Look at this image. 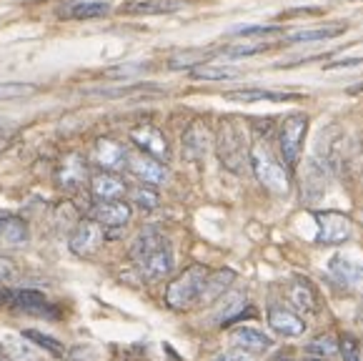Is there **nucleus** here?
Wrapping results in <instances>:
<instances>
[{"label": "nucleus", "mask_w": 363, "mask_h": 361, "mask_svg": "<svg viewBox=\"0 0 363 361\" xmlns=\"http://www.w3.org/2000/svg\"><path fill=\"white\" fill-rule=\"evenodd\" d=\"M248 161H251L253 173H256V178L261 180V186L266 188V191H271L273 196H286V193H289L291 171L284 166V161H278L276 156H273L266 139H258L256 144L251 146Z\"/></svg>", "instance_id": "nucleus-1"}, {"label": "nucleus", "mask_w": 363, "mask_h": 361, "mask_svg": "<svg viewBox=\"0 0 363 361\" xmlns=\"http://www.w3.org/2000/svg\"><path fill=\"white\" fill-rule=\"evenodd\" d=\"M211 271L203 264H193L186 271H181V276H176L166 289V303L173 311H191V308L201 306V296L208 284Z\"/></svg>", "instance_id": "nucleus-2"}, {"label": "nucleus", "mask_w": 363, "mask_h": 361, "mask_svg": "<svg viewBox=\"0 0 363 361\" xmlns=\"http://www.w3.org/2000/svg\"><path fill=\"white\" fill-rule=\"evenodd\" d=\"M248 144L246 133L233 118H220L218 131H216V156L218 161L233 173H243L248 163Z\"/></svg>", "instance_id": "nucleus-3"}, {"label": "nucleus", "mask_w": 363, "mask_h": 361, "mask_svg": "<svg viewBox=\"0 0 363 361\" xmlns=\"http://www.w3.org/2000/svg\"><path fill=\"white\" fill-rule=\"evenodd\" d=\"M306 133H308V116L306 113H291L278 128V151H281V158H284V166L289 171L298 166Z\"/></svg>", "instance_id": "nucleus-4"}, {"label": "nucleus", "mask_w": 363, "mask_h": 361, "mask_svg": "<svg viewBox=\"0 0 363 361\" xmlns=\"http://www.w3.org/2000/svg\"><path fill=\"white\" fill-rule=\"evenodd\" d=\"M0 306L13 308V311L33 313L40 319H60V311L45 298V293L33 291V289H16V291L0 293Z\"/></svg>", "instance_id": "nucleus-5"}, {"label": "nucleus", "mask_w": 363, "mask_h": 361, "mask_svg": "<svg viewBox=\"0 0 363 361\" xmlns=\"http://www.w3.org/2000/svg\"><path fill=\"white\" fill-rule=\"evenodd\" d=\"M315 223H318V241L326 246H341L351 239L353 223L348 216L338 211H320L315 213Z\"/></svg>", "instance_id": "nucleus-6"}, {"label": "nucleus", "mask_w": 363, "mask_h": 361, "mask_svg": "<svg viewBox=\"0 0 363 361\" xmlns=\"http://www.w3.org/2000/svg\"><path fill=\"white\" fill-rule=\"evenodd\" d=\"M130 141L138 146L140 153L153 156V158H158L160 163H166V161L171 158V146H168L166 136H163L155 126H150V123L135 126L133 131H130Z\"/></svg>", "instance_id": "nucleus-7"}, {"label": "nucleus", "mask_w": 363, "mask_h": 361, "mask_svg": "<svg viewBox=\"0 0 363 361\" xmlns=\"http://www.w3.org/2000/svg\"><path fill=\"white\" fill-rule=\"evenodd\" d=\"M103 239H106V236H103L101 226H98L96 221H91V218H83V221L73 229V234H70L68 246L75 256L88 259V256H93L98 249H101Z\"/></svg>", "instance_id": "nucleus-8"}, {"label": "nucleus", "mask_w": 363, "mask_h": 361, "mask_svg": "<svg viewBox=\"0 0 363 361\" xmlns=\"http://www.w3.org/2000/svg\"><path fill=\"white\" fill-rule=\"evenodd\" d=\"M128 171L143 186H160L168 180V168L166 163H160L158 158L145 153H128Z\"/></svg>", "instance_id": "nucleus-9"}, {"label": "nucleus", "mask_w": 363, "mask_h": 361, "mask_svg": "<svg viewBox=\"0 0 363 361\" xmlns=\"http://www.w3.org/2000/svg\"><path fill=\"white\" fill-rule=\"evenodd\" d=\"M130 206L121 201H98L91 208V221H96L101 229H123L130 221Z\"/></svg>", "instance_id": "nucleus-10"}, {"label": "nucleus", "mask_w": 363, "mask_h": 361, "mask_svg": "<svg viewBox=\"0 0 363 361\" xmlns=\"http://www.w3.org/2000/svg\"><path fill=\"white\" fill-rule=\"evenodd\" d=\"M268 326H271L276 334L289 336V339H296V336L306 334V321L301 319L298 313L291 311L289 306H281V303H273L268 306Z\"/></svg>", "instance_id": "nucleus-11"}, {"label": "nucleus", "mask_w": 363, "mask_h": 361, "mask_svg": "<svg viewBox=\"0 0 363 361\" xmlns=\"http://www.w3.org/2000/svg\"><path fill=\"white\" fill-rule=\"evenodd\" d=\"M93 161L108 173H116L121 168H128V151L123 149V144L113 139H98L93 149Z\"/></svg>", "instance_id": "nucleus-12"}, {"label": "nucleus", "mask_w": 363, "mask_h": 361, "mask_svg": "<svg viewBox=\"0 0 363 361\" xmlns=\"http://www.w3.org/2000/svg\"><path fill=\"white\" fill-rule=\"evenodd\" d=\"M289 301H291V306H294L296 311L308 313V316H313V313L320 311L318 291H315L313 284H311L308 279H303V276H294V281L289 284Z\"/></svg>", "instance_id": "nucleus-13"}, {"label": "nucleus", "mask_w": 363, "mask_h": 361, "mask_svg": "<svg viewBox=\"0 0 363 361\" xmlns=\"http://www.w3.org/2000/svg\"><path fill=\"white\" fill-rule=\"evenodd\" d=\"M28 241H30L28 223L16 213L0 211V246L3 249H21Z\"/></svg>", "instance_id": "nucleus-14"}, {"label": "nucleus", "mask_w": 363, "mask_h": 361, "mask_svg": "<svg viewBox=\"0 0 363 361\" xmlns=\"http://www.w3.org/2000/svg\"><path fill=\"white\" fill-rule=\"evenodd\" d=\"M211 144V131L203 121L188 123V128L183 131V156L188 161H201L208 151Z\"/></svg>", "instance_id": "nucleus-15"}, {"label": "nucleus", "mask_w": 363, "mask_h": 361, "mask_svg": "<svg viewBox=\"0 0 363 361\" xmlns=\"http://www.w3.org/2000/svg\"><path fill=\"white\" fill-rule=\"evenodd\" d=\"M230 344L243 351V354H263V351H268L273 346V339L263 334V331L253 329V326H238L230 334Z\"/></svg>", "instance_id": "nucleus-16"}, {"label": "nucleus", "mask_w": 363, "mask_h": 361, "mask_svg": "<svg viewBox=\"0 0 363 361\" xmlns=\"http://www.w3.org/2000/svg\"><path fill=\"white\" fill-rule=\"evenodd\" d=\"M163 246H168L163 231H160L158 226H145V229H140V234L135 236L133 246H130V259H133L135 264H140V261L148 259L155 251H160Z\"/></svg>", "instance_id": "nucleus-17"}, {"label": "nucleus", "mask_w": 363, "mask_h": 361, "mask_svg": "<svg viewBox=\"0 0 363 361\" xmlns=\"http://www.w3.org/2000/svg\"><path fill=\"white\" fill-rule=\"evenodd\" d=\"M91 191L98 201H121L125 196V183L116 173L101 171L91 178Z\"/></svg>", "instance_id": "nucleus-18"}, {"label": "nucleus", "mask_w": 363, "mask_h": 361, "mask_svg": "<svg viewBox=\"0 0 363 361\" xmlns=\"http://www.w3.org/2000/svg\"><path fill=\"white\" fill-rule=\"evenodd\" d=\"M140 274H143L148 281H160V279L171 276L173 271V254H171V246H163L160 251L150 254L148 259H143L138 264Z\"/></svg>", "instance_id": "nucleus-19"}, {"label": "nucleus", "mask_w": 363, "mask_h": 361, "mask_svg": "<svg viewBox=\"0 0 363 361\" xmlns=\"http://www.w3.org/2000/svg\"><path fill=\"white\" fill-rule=\"evenodd\" d=\"M228 101L235 103H258V101H268V103H286V101H296L301 98L298 93H281V90H263V88H243V90H228L225 93Z\"/></svg>", "instance_id": "nucleus-20"}, {"label": "nucleus", "mask_w": 363, "mask_h": 361, "mask_svg": "<svg viewBox=\"0 0 363 361\" xmlns=\"http://www.w3.org/2000/svg\"><path fill=\"white\" fill-rule=\"evenodd\" d=\"M88 178V166L80 156H68L58 168V183L68 191L80 188Z\"/></svg>", "instance_id": "nucleus-21"}, {"label": "nucleus", "mask_w": 363, "mask_h": 361, "mask_svg": "<svg viewBox=\"0 0 363 361\" xmlns=\"http://www.w3.org/2000/svg\"><path fill=\"white\" fill-rule=\"evenodd\" d=\"M111 11L106 0H75L60 11V16L68 21H93V18H103Z\"/></svg>", "instance_id": "nucleus-22"}, {"label": "nucleus", "mask_w": 363, "mask_h": 361, "mask_svg": "<svg viewBox=\"0 0 363 361\" xmlns=\"http://www.w3.org/2000/svg\"><path fill=\"white\" fill-rule=\"evenodd\" d=\"M181 6V0H133V3H125L123 13H128V16H163V13L178 11Z\"/></svg>", "instance_id": "nucleus-23"}, {"label": "nucleus", "mask_w": 363, "mask_h": 361, "mask_svg": "<svg viewBox=\"0 0 363 361\" xmlns=\"http://www.w3.org/2000/svg\"><path fill=\"white\" fill-rule=\"evenodd\" d=\"M326 178H328V168L320 163L318 158H311L308 168H306V178H303V196L308 201L320 198L323 188H326Z\"/></svg>", "instance_id": "nucleus-24"}, {"label": "nucleus", "mask_w": 363, "mask_h": 361, "mask_svg": "<svg viewBox=\"0 0 363 361\" xmlns=\"http://www.w3.org/2000/svg\"><path fill=\"white\" fill-rule=\"evenodd\" d=\"M233 281H235V274L230 269H220V271H216V274H211L208 284H206V289H203V296H201V306L218 301V298L228 291Z\"/></svg>", "instance_id": "nucleus-25"}, {"label": "nucleus", "mask_w": 363, "mask_h": 361, "mask_svg": "<svg viewBox=\"0 0 363 361\" xmlns=\"http://www.w3.org/2000/svg\"><path fill=\"white\" fill-rule=\"evenodd\" d=\"M328 271L343 284H361L363 281V266L356 264V261H348L346 256H333V259L328 261Z\"/></svg>", "instance_id": "nucleus-26"}, {"label": "nucleus", "mask_w": 363, "mask_h": 361, "mask_svg": "<svg viewBox=\"0 0 363 361\" xmlns=\"http://www.w3.org/2000/svg\"><path fill=\"white\" fill-rule=\"evenodd\" d=\"M346 33V26L338 23V26H323V28H308V31H296L289 33L284 43H315V41H328V38H336Z\"/></svg>", "instance_id": "nucleus-27"}, {"label": "nucleus", "mask_w": 363, "mask_h": 361, "mask_svg": "<svg viewBox=\"0 0 363 361\" xmlns=\"http://www.w3.org/2000/svg\"><path fill=\"white\" fill-rule=\"evenodd\" d=\"M306 351H308L311 356H318V359L331 361V356L341 354V346H338V339L333 334H320V336H315V339L308 341Z\"/></svg>", "instance_id": "nucleus-28"}, {"label": "nucleus", "mask_w": 363, "mask_h": 361, "mask_svg": "<svg viewBox=\"0 0 363 361\" xmlns=\"http://www.w3.org/2000/svg\"><path fill=\"white\" fill-rule=\"evenodd\" d=\"M23 336H26L28 344L40 346V349H45L48 354H53L55 359H63L65 356V346L60 344L55 336H48V334H43V331H35V329H26L23 331Z\"/></svg>", "instance_id": "nucleus-29"}, {"label": "nucleus", "mask_w": 363, "mask_h": 361, "mask_svg": "<svg viewBox=\"0 0 363 361\" xmlns=\"http://www.w3.org/2000/svg\"><path fill=\"white\" fill-rule=\"evenodd\" d=\"M193 80H233L238 78V70L235 68H225V65H196L191 70Z\"/></svg>", "instance_id": "nucleus-30"}, {"label": "nucleus", "mask_w": 363, "mask_h": 361, "mask_svg": "<svg viewBox=\"0 0 363 361\" xmlns=\"http://www.w3.org/2000/svg\"><path fill=\"white\" fill-rule=\"evenodd\" d=\"M35 93V85L23 83V80H8L0 83V101H13V98H28Z\"/></svg>", "instance_id": "nucleus-31"}, {"label": "nucleus", "mask_w": 363, "mask_h": 361, "mask_svg": "<svg viewBox=\"0 0 363 361\" xmlns=\"http://www.w3.org/2000/svg\"><path fill=\"white\" fill-rule=\"evenodd\" d=\"M268 48H271V43H240V45L223 48V55H228V58H246V55L266 53Z\"/></svg>", "instance_id": "nucleus-32"}, {"label": "nucleus", "mask_w": 363, "mask_h": 361, "mask_svg": "<svg viewBox=\"0 0 363 361\" xmlns=\"http://www.w3.org/2000/svg\"><path fill=\"white\" fill-rule=\"evenodd\" d=\"M133 201L138 203L140 208H145V211H153L155 206H158V193H155L153 186H140L133 191Z\"/></svg>", "instance_id": "nucleus-33"}, {"label": "nucleus", "mask_w": 363, "mask_h": 361, "mask_svg": "<svg viewBox=\"0 0 363 361\" xmlns=\"http://www.w3.org/2000/svg\"><path fill=\"white\" fill-rule=\"evenodd\" d=\"M338 346H341L343 361H363V349H361V344L353 339V336L341 339V341H338Z\"/></svg>", "instance_id": "nucleus-34"}, {"label": "nucleus", "mask_w": 363, "mask_h": 361, "mask_svg": "<svg viewBox=\"0 0 363 361\" xmlns=\"http://www.w3.org/2000/svg\"><path fill=\"white\" fill-rule=\"evenodd\" d=\"M18 276V264L8 256L0 254V286H6V284L16 281Z\"/></svg>", "instance_id": "nucleus-35"}, {"label": "nucleus", "mask_w": 363, "mask_h": 361, "mask_svg": "<svg viewBox=\"0 0 363 361\" xmlns=\"http://www.w3.org/2000/svg\"><path fill=\"white\" fill-rule=\"evenodd\" d=\"M271 33H278L276 26H248V28H238L235 36H271Z\"/></svg>", "instance_id": "nucleus-36"}, {"label": "nucleus", "mask_w": 363, "mask_h": 361, "mask_svg": "<svg viewBox=\"0 0 363 361\" xmlns=\"http://www.w3.org/2000/svg\"><path fill=\"white\" fill-rule=\"evenodd\" d=\"M363 58H348V60H336V63H326V70H336V68H356L361 65Z\"/></svg>", "instance_id": "nucleus-37"}, {"label": "nucleus", "mask_w": 363, "mask_h": 361, "mask_svg": "<svg viewBox=\"0 0 363 361\" xmlns=\"http://www.w3.org/2000/svg\"><path fill=\"white\" fill-rule=\"evenodd\" d=\"M213 361H248V354H243V351H228V354H218Z\"/></svg>", "instance_id": "nucleus-38"}, {"label": "nucleus", "mask_w": 363, "mask_h": 361, "mask_svg": "<svg viewBox=\"0 0 363 361\" xmlns=\"http://www.w3.org/2000/svg\"><path fill=\"white\" fill-rule=\"evenodd\" d=\"M0 361H16V359L11 356V351H8L3 344H0Z\"/></svg>", "instance_id": "nucleus-39"}, {"label": "nucleus", "mask_w": 363, "mask_h": 361, "mask_svg": "<svg viewBox=\"0 0 363 361\" xmlns=\"http://www.w3.org/2000/svg\"><path fill=\"white\" fill-rule=\"evenodd\" d=\"M301 361H326V359H318V356H306V359H301Z\"/></svg>", "instance_id": "nucleus-40"}, {"label": "nucleus", "mask_w": 363, "mask_h": 361, "mask_svg": "<svg viewBox=\"0 0 363 361\" xmlns=\"http://www.w3.org/2000/svg\"><path fill=\"white\" fill-rule=\"evenodd\" d=\"M361 321H363V306H361Z\"/></svg>", "instance_id": "nucleus-41"}]
</instances>
